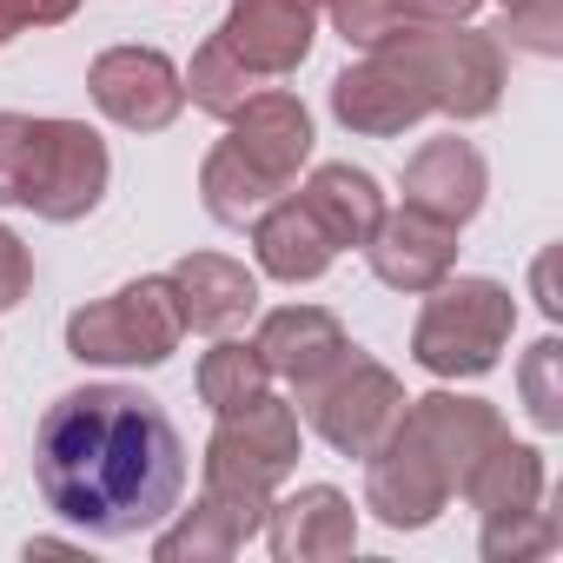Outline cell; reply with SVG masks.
<instances>
[{"label": "cell", "mask_w": 563, "mask_h": 563, "mask_svg": "<svg viewBox=\"0 0 563 563\" xmlns=\"http://www.w3.org/2000/svg\"><path fill=\"white\" fill-rule=\"evenodd\" d=\"M166 299H173V286H159V278H153V286H126L120 299L80 312V319L67 325L74 358H100V365H159V358L173 352L179 325H186V312L166 306Z\"/></svg>", "instance_id": "3957f363"}, {"label": "cell", "mask_w": 563, "mask_h": 563, "mask_svg": "<svg viewBox=\"0 0 563 563\" xmlns=\"http://www.w3.org/2000/svg\"><path fill=\"white\" fill-rule=\"evenodd\" d=\"M173 286L186 292V319L192 325H232L239 312H252V278L239 265H219V258H192L173 272Z\"/></svg>", "instance_id": "52a82bcc"}, {"label": "cell", "mask_w": 563, "mask_h": 563, "mask_svg": "<svg viewBox=\"0 0 563 563\" xmlns=\"http://www.w3.org/2000/svg\"><path fill=\"white\" fill-rule=\"evenodd\" d=\"M34 484L60 523L120 543L179 510L186 444L146 391L87 385L47 405L34 431Z\"/></svg>", "instance_id": "6da1fadb"}, {"label": "cell", "mask_w": 563, "mask_h": 563, "mask_svg": "<svg viewBox=\"0 0 563 563\" xmlns=\"http://www.w3.org/2000/svg\"><path fill=\"white\" fill-rule=\"evenodd\" d=\"M93 93H100V107H107L113 120H126V126H166L173 107H179L173 67H166L159 54H140V47L107 54V60L93 67Z\"/></svg>", "instance_id": "277c9868"}, {"label": "cell", "mask_w": 563, "mask_h": 563, "mask_svg": "<svg viewBox=\"0 0 563 563\" xmlns=\"http://www.w3.org/2000/svg\"><path fill=\"white\" fill-rule=\"evenodd\" d=\"M265 365L272 372H292V378H319L325 372V358L332 352H345L339 345V332H332V319L325 312H278L272 325H265Z\"/></svg>", "instance_id": "9c48e42d"}, {"label": "cell", "mask_w": 563, "mask_h": 563, "mask_svg": "<svg viewBox=\"0 0 563 563\" xmlns=\"http://www.w3.org/2000/svg\"><path fill=\"white\" fill-rule=\"evenodd\" d=\"M27 286V258H21V239L14 232H0V306H14Z\"/></svg>", "instance_id": "7c38bea8"}, {"label": "cell", "mask_w": 563, "mask_h": 563, "mask_svg": "<svg viewBox=\"0 0 563 563\" xmlns=\"http://www.w3.org/2000/svg\"><path fill=\"white\" fill-rule=\"evenodd\" d=\"M312 41V8L306 0H239L232 27H225V54L252 60V67H292Z\"/></svg>", "instance_id": "5b68a950"}, {"label": "cell", "mask_w": 563, "mask_h": 563, "mask_svg": "<svg viewBox=\"0 0 563 563\" xmlns=\"http://www.w3.org/2000/svg\"><path fill=\"white\" fill-rule=\"evenodd\" d=\"M74 0H0V41H8L21 21H60Z\"/></svg>", "instance_id": "8fae6325"}, {"label": "cell", "mask_w": 563, "mask_h": 563, "mask_svg": "<svg viewBox=\"0 0 563 563\" xmlns=\"http://www.w3.org/2000/svg\"><path fill=\"white\" fill-rule=\"evenodd\" d=\"M252 391H258V358H245V345H219L206 358V398L219 411H239Z\"/></svg>", "instance_id": "30bf717a"}, {"label": "cell", "mask_w": 563, "mask_h": 563, "mask_svg": "<svg viewBox=\"0 0 563 563\" xmlns=\"http://www.w3.org/2000/svg\"><path fill=\"white\" fill-rule=\"evenodd\" d=\"M100 186H107V153L87 126L0 113V199L41 206L47 219H74L100 199Z\"/></svg>", "instance_id": "7a4b0ae2"}, {"label": "cell", "mask_w": 563, "mask_h": 563, "mask_svg": "<svg viewBox=\"0 0 563 563\" xmlns=\"http://www.w3.org/2000/svg\"><path fill=\"white\" fill-rule=\"evenodd\" d=\"M258 258H265L278 278H312V272H325L332 239H325V225H319L306 206H278V212L258 225Z\"/></svg>", "instance_id": "8992f818"}, {"label": "cell", "mask_w": 563, "mask_h": 563, "mask_svg": "<svg viewBox=\"0 0 563 563\" xmlns=\"http://www.w3.org/2000/svg\"><path fill=\"white\" fill-rule=\"evenodd\" d=\"M299 206H306V212L325 225V239H332V245H352V239H365V232H372V212H378V199H372V179H365V173H345V166H325Z\"/></svg>", "instance_id": "ba28073f"}]
</instances>
